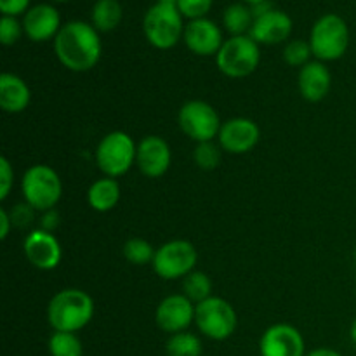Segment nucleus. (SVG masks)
I'll list each match as a JSON object with an SVG mask.
<instances>
[{"instance_id": "f257e3e1", "label": "nucleus", "mask_w": 356, "mask_h": 356, "mask_svg": "<svg viewBox=\"0 0 356 356\" xmlns=\"http://www.w3.org/2000/svg\"><path fill=\"white\" fill-rule=\"evenodd\" d=\"M54 52L70 72H89L99 63L103 52L99 31L86 21H70L56 35Z\"/></svg>"}, {"instance_id": "f03ea898", "label": "nucleus", "mask_w": 356, "mask_h": 356, "mask_svg": "<svg viewBox=\"0 0 356 356\" xmlns=\"http://www.w3.org/2000/svg\"><path fill=\"white\" fill-rule=\"evenodd\" d=\"M92 298L82 289H63L47 305L49 325L58 332H79L94 316Z\"/></svg>"}, {"instance_id": "7ed1b4c3", "label": "nucleus", "mask_w": 356, "mask_h": 356, "mask_svg": "<svg viewBox=\"0 0 356 356\" xmlns=\"http://www.w3.org/2000/svg\"><path fill=\"white\" fill-rule=\"evenodd\" d=\"M313 56L316 61H336L350 47V28L337 14H323L315 21L309 35Z\"/></svg>"}, {"instance_id": "20e7f679", "label": "nucleus", "mask_w": 356, "mask_h": 356, "mask_svg": "<svg viewBox=\"0 0 356 356\" xmlns=\"http://www.w3.org/2000/svg\"><path fill=\"white\" fill-rule=\"evenodd\" d=\"M21 191L26 204H30L35 211L44 212L49 209H56L61 200L63 183L59 174L45 163H35L28 167L21 179Z\"/></svg>"}, {"instance_id": "39448f33", "label": "nucleus", "mask_w": 356, "mask_h": 356, "mask_svg": "<svg viewBox=\"0 0 356 356\" xmlns=\"http://www.w3.org/2000/svg\"><path fill=\"white\" fill-rule=\"evenodd\" d=\"M136 155H138V145L124 131H113L101 138L94 152L101 172L113 179L124 176L132 165H136Z\"/></svg>"}, {"instance_id": "423d86ee", "label": "nucleus", "mask_w": 356, "mask_h": 356, "mask_svg": "<svg viewBox=\"0 0 356 356\" xmlns=\"http://www.w3.org/2000/svg\"><path fill=\"white\" fill-rule=\"evenodd\" d=\"M259 61V44L250 35L229 37L216 54V65L219 72L229 79H245L256 72Z\"/></svg>"}, {"instance_id": "0eeeda50", "label": "nucleus", "mask_w": 356, "mask_h": 356, "mask_svg": "<svg viewBox=\"0 0 356 356\" xmlns=\"http://www.w3.org/2000/svg\"><path fill=\"white\" fill-rule=\"evenodd\" d=\"M143 30H145L146 40L153 47L162 49V51L172 49L184 35L183 14L176 6L156 2L146 10Z\"/></svg>"}, {"instance_id": "6e6552de", "label": "nucleus", "mask_w": 356, "mask_h": 356, "mask_svg": "<svg viewBox=\"0 0 356 356\" xmlns=\"http://www.w3.org/2000/svg\"><path fill=\"white\" fill-rule=\"evenodd\" d=\"M195 325L209 339L226 341L235 334L238 316L226 299L212 296L195 306Z\"/></svg>"}, {"instance_id": "1a4fd4ad", "label": "nucleus", "mask_w": 356, "mask_h": 356, "mask_svg": "<svg viewBox=\"0 0 356 356\" xmlns=\"http://www.w3.org/2000/svg\"><path fill=\"white\" fill-rule=\"evenodd\" d=\"M198 252L188 240H170L156 249L153 270L162 280H179L195 271Z\"/></svg>"}, {"instance_id": "9d476101", "label": "nucleus", "mask_w": 356, "mask_h": 356, "mask_svg": "<svg viewBox=\"0 0 356 356\" xmlns=\"http://www.w3.org/2000/svg\"><path fill=\"white\" fill-rule=\"evenodd\" d=\"M179 129L195 143L214 141L221 131V118L214 106L202 99L188 101L177 113Z\"/></svg>"}, {"instance_id": "9b49d317", "label": "nucleus", "mask_w": 356, "mask_h": 356, "mask_svg": "<svg viewBox=\"0 0 356 356\" xmlns=\"http://www.w3.org/2000/svg\"><path fill=\"white\" fill-rule=\"evenodd\" d=\"M23 252L28 263L42 271H51L59 266L63 257V249L54 233L37 228L26 235L23 242Z\"/></svg>"}, {"instance_id": "f8f14e48", "label": "nucleus", "mask_w": 356, "mask_h": 356, "mask_svg": "<svg viewBox=\"0 0 356 356\" xmlns=\"http://www.w3.org/2000/svg\"><path fill=\"white\" fill-rule=\"evenodd\" d=\"M261 356H306L305 337L289 323L268 327L259 341Z\"/></svg>"}, {"instance_id": "ddd939ff", "label": "nucleus", "mask_w": 356, "mask_h": 356, "mask_svg": "<svg viewBox=\"0 0 356 356\" xmlns=\"http://www.w3.org/2000/svg\"><path fill=\"white\" fill-rule=\"evenodd\" d=\"M155 322L160 330L170 336L184 332L195 322V305L184 294L167 296L156 306Z\"/></svg>"}, {"instance_id": "4468645a", "label": "nucleus", "mask_w": 356, "mask_h": 356, "mask_svg": "<svg viewBox=\"0 0 356 356\" xmlns=\"http://www.w3.org/2000/svg\"><path fill=\"white\" fill-rule=\"evenodd\" d=\"M259 138L261 131L256 122L245 117H235L222 122L218 143L225 152L232 155H243L259 143Z\"/></svg>"}, {"instance_id": "2eb2a0df", "label": "nucleus", "mask_w": 356, "mask_h": 356, "mask_svg": "<svg viewBox=\"0 0 356 356\" xmlns=\"http://www.w3.org/2000/svg\"><path fill=\"white\" fill-rule=\"evenodd\" d=\"M170 162H172V152L169 143L162 136H145L138 143L136 165L143 176L152 179L162 177L169 170Z\"/></svg>"}, {"instance_id": "dca6fc26", "label": "nucleus", "mask_w": 356, "mask_h": 356, "mask_svg": "<svg viewBox=\"0 0 356 356\" xmlns=\"http://www.w3.org/2000/svg\"><path fill=\"white\" fill-rule=\"evenodd\" d=\"M183 40L186 47L197 56H216L225 44L221 28L207 17L191 19L184 26Z\"/></svg>"}, {"instance_id": "f3484780", "label": "nucleus", "mask_w": 356, "mask_h": 356, "mask_svg": "<svg viewBox=\"0 0 356 356\" xmlns=\"http://www.w3.org/2000/svg\"><path fill=\"white\" fill-rule=\"evenodd\" d=\"M23 30L30 40L45 42L56 38L61 30L59 10L51 3H37L23 16Z\"/></svg>"}, {"instance_id": "a211bd4d", "label": "nucleus", "mask_w": 356, "mask_h": 356, "mask_svg": "<svg viewBox=\"0 0 356 356\" xmlns=\"http://www.w3.org/2000/svg\"><path fill=\"white\" fill-rule=\"evenodd\" d=\"M292 33V19L287 13L278 9H271L263 16L254 17V24L249 35L264 45H275L285 42Z\"/></svg>"}, {"instance_id": "6ab92c4d", "label": "nucleus", "mask_w": 356, "mask_h": 356, "mask_svg": "<svg viewBox=\"0 0 356 356\" xmlns=\"http://www.w3.org/2000/svg\"><path fill=\"white\" fill-rule=\"evenodd\" d=\"M299 92L309 103H318L325 99L332 87V73L322 61H309L299 70L298 75Z\"/></svg>"}, {"instance_id": "aec40b11", "label": "nucleus", "mask_w": 356, "mask_h": 356, "mask_svg": "<svg viewBox=\"0 0 356 356\" xmlns=\"http://www.w3.org/2000/svg\"><path fill=\"white\" fill-rule=\"evenodd\" d=\"M31 101V90L21 76L14 73L0 75V108L6 113H23Z\"/></svg>"}, {"instance_id": "412c9836", "label": "nucleus", "mask_w": 356, "mask_h": 356, "mask_svg": "<svg viewBox=\"0 0 356 356\" xmlns=\"http://www.w3.org/2000/svg\"><path fill=\"white\" fill-rule=\"evenodd\" d=\"M120 200V184L113 177H101L90 184L87 191V202L96 212H108L117 207Z\"/></svg>"}, {"instance_id": "4be33fe9", "label": "nucleus", "mask_w": 356, "mask_h": 356, "mask_svg": "<svg viewBox=\"0 0 356 356\" xmlns=\"http://www.w3.org/2000/svg\"><path fill=\"white\" fill-rule=\"evenodd\" d=\"M122 16H124V9L118 0H97L90 13L92 26L103 33L115 30L120 24Z\"/></svg>"}, {"instance_id": "5701e85b", "label": "nucleus", "mask_w": 356, "mask_h": 356, "mask_svg": "<svg viewBox=\"0 0 356 356\" xmlns=\"http://www.w3.org/2000/svg\"><path fill=\"white\" fill-rule=\"evenodd\" d=\"M222 24L232 37H238V35H247L254 24V14L252 9L243 3H232L222 13Z\"/></svg>"}, {"instance_id": "b1692460", "label": "nucleus", "mask_w": 356, "mask_h": 356, "mask_svg": "<svg viewBox=\"0 0 356 356\" xmlns=\"http://www.w3.org/2000/svg\"><path fill=\"white\" fill-rule=\"evenodd\" d=\"M202 351L200 337L188 330L172 334L165 343V353L169 356H202Z\"/></svg>"}, {"instance_id": "393cba45", "label": "nucleus", "mask_w": 356, "mask_h": 356, "mask_svg": "<svg viewBox=\"0 0 356 356\" xmlns=\"http://www.w3.org/2000/svg\"><path fill=\"white\" fill-rule=\"evenodd\" d=\"M183 294L193 302L195 306L205 299L212 298V282L204 271H191L188 277L183 278Z\"/></svg>"}, {"instance_id": "a878e982", "label": "nucleus", "mask_w": 356, "mask_h": 356, "mask_svg": "<svg viewBox=\"0 0 356 356\" xmlns=\"http://www.w3.org/2000/svg\"><path fill=\"white\" fill-rule=\"evenodd\" d=\"M51 356H83V344L75 332H58L49 337Z\"/></svg>"}, {"instance_id": "bb28decb", "label": "nucleus", "mask_w": 356, "mask_h": 356, "mask_svg": "<svg viewBox=\"0 0 356 356\" xmlns=\"http://www.w3.org/2000/svg\"><path fill=\"white\" fill-rule=\"evenodd\" d=\"M156 249H153L152 243L145 238H129L122 247V254L125 259L136 266H145L153 263Z\"/></svg>"}, {"instance_id": "cd10ccee", "label": "nucleus", "mask_w": 356, "mask_h": 356, "mask_svg": "<svg viewBox=\"0 0 356 356\" xmlns=\"http://www.w3.org/2000/svg\"><path fill=\"white\" fill-rule=\"evenodd\" d=\"M221 152L222 148L219 146V143L218 145L214 141L197 143L193 149V160L202 170H214L221 162Z\"/></svg>"}, {"instance_id": "c85d7f7f", "label": "nucleus", "mask_w": 356, "mask_h": 356, "mask_svg": "<svg viewBox=\"0 0 356 356\" xmlns=\"http://www.w3.org/2000/svg\"><path fill=\"white\" fill-rule=\"evenodd\" d=\"M313 56L312 45L306 40H291L284 49V59L289 66H296V68H302L308 65L309 58Z\"/></svg>"}, {"instance_id": "c756f323", "label": "nucleus", "mask_w": 356, "mask_h": 356, "mask_svg": "<svg viewBox=\"0 0 356 356\" xmlns=\"http://www.w3.org/2000/svg\"><path fill=\"white\" fill-rule=\"evenodd\" d=\"M23 33V23H19L14 16H2V19H0V42L3 45H14Z\"/></svg>"}, {"instance_id": "7c9ffc66", "label": "nucleus", "mask_w": 356, "mask_h": 356, "mask_svg": "<svg viewBox=\"0 0 356 356\" xmlns=\"http://www.w3.org/2000/svg\"><path fill=\"white\" fill-rule=\"evenodd\" d=\"M212 2L214 0H177L176 7L183 14V17H188L191 21L205 17V14L211 10Z\"/></svg>"}, {"instance_id": "2f4dec72", "label": "nucleus", "mask_w": 356, "mask_h": 356, "mask_svg": "<svg viewBox=\"0 0 356 356\" xmlns=\"http://www.w3.org/2000/svg\"><path fill=\"white\" fill-rule=\"evenodd\" d=\"M9 214L10 219H13V225L16 228H28L35 221V209L30 204H26V202L17 204Z\"/></svg>"}, {"instance_id": "473e14b6", "label": "nucleus", "mask_w": 356, "mask_h": 356, "mask_svg": "<svg viewBox=\"0 0 356 356\" xmlns=\"http://www.w3.org/2000/svg\"><path fill=\"white\" fill-rule=\"evenodd\" d=\"M14 186V169L9 159L2 156L0 159V200H6L9 197L10 190Z\"/></svg>"}, {"instance_id": "72a5a7b5", "label": "nucleus", "mask_w": 356, "mask_h": 356, "mask_svg": "<svg viewBox=\"0 0 356 356\" xmlns=\"http://www.w3.org/2000/svg\"><path fill=\"white\" fill-rule=\"evenodd\" d=\"M30 0H0V13L2 16H19L26 13Z\"/></svg>"}, {"instance_id": "f704fd0d", "label": "nucleus", "mask_w": 356, "mask_h": 356, "mask_svg": "<svg viewBox=\"0 0 356 356\" xmlns=\"http://www.w3.org/2000/svg\"><path fill=\"white\" fill-rule=\"evenodd\" d=\"M59 212L56 209H49V211L42 212L40 219H38V228L44 229V232L54 233V229L59 226Z\"/></svg>"}, {"instance_id": "c9c22d12", "label": "nucleus", "mask_w": 356, "mask_h": 356, "mask_svg": "<svg viewBox=\"0 0 356 356\" xmlns=\"http://www.w3.org/2000/svg\"><path fill=\"white\" fill-rule=\"evenodd\" d=\"M13 219H10L9 211L6 209H0V238L6 240L9 236L10 228H13Z\"/></svg>"}, {"instance_id": "e433bc0d", "label": "nucleus", "mask_w": 356, "mask_h": 356, "mask_svg": "<svg viewBox=\"0 0 356 356\" xmlns=\"http://www.w3.org/2000/svg\"><path fill=\"white\" fill-rule=\"evenodd\" d=\"M306 356H343L339 351L330 350V348H318V350H313L309 353H306Z\"/></svg>"}, {"instance_id": "4c0bfd02", "label": "nucleus", "mask_w": 356, "mask_h": 356, "mask_svg": "<svg viewBox=\"0 0 356 356\" xmlns=\"http://www.w3.org/2000/svg\"><path fill=\"white\" fill-rule=\"evenodd\" d=\"M350 337L351 341H353V344L356 346V318L353 320V323H351V329H350Z\"/></svg>"}, {"instance_id": "58836bf2", "label": "nucleus", "mask_w": 356, "mask_h": 356, "mask_svg": "<svg viewBox=\"0 0 356 356\" xmlns=\"http://www.w3.org/2000/svg\"><path fill=\"white\" fill-rule=\"evenodd\" d=\"M159 3H170V6H176L177 0H156Z\"/></svg>"}, {"instance_id": "ea45409f", "label": "nucleus", "mask_w": 356, "mask_h": 356, "mask_svg": "<svg viewBox=\"0 0 356 356\" xmlns=\"http://www.w3.org/2000/svg\"><path fill=\"white\" fill-rule=\"evenodd\" d=\"M243 2L250 3V6H256V3H261V2H264V0H243Z\"/></svg>"}, {"instance_id": "a19ab883", "label": "nucleus", "mask_w": 356, "mask_h": 356, "mask_svg": "<svg viewBox=\"0 0 356 356\" xmlns=\"http://www.w3.org/2000/svg\"><path fill=\"white\" fill-rule=\"evenodd\" d=\"M54 2H68V0H54Z\"/></svg>"}, {"instance_id": "79ce46f5", "label": "nucleus", "mask_w": 356, "mask_h": 356, "mask_svg": "<svg viewBox=\"0 0 356 356\" xmlns=\"http://www.w3.org/2000/svg\"><path fill=\"white\" fill-rule=\"evenodd\" d=\"M355 263H356V247H355Z\"/></svg>"}]
</instances>
